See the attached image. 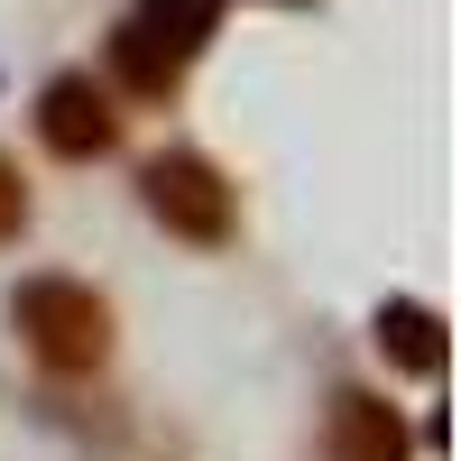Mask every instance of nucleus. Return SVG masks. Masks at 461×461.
Instances as JSON below:
<instances>
[{"label":"nucleus","instance_id":"obj_7","mask_svg":"<svg viewBox=\"0 0 461 461\" xmlns=\"http://www.w3.org/2000/svg\"><path fill=\"white\" fill-rule=\"evenodd\" d=\"M28 221H37V194H28L19 158L0 148V249H19V240H28Z\"/></svg>","mask_w":461,"mask_h":461},{"label":"nucleus","instance_id":"obj_2","mask_svg":"<svg viewBox=\"0 0 461 461\" xmlns=\"http://www.w3.org/2000/svg\"><path fill=\"white\" fill-rule=\"evenodd\" d=\"M212 37H221V0H130L111 28V84L130 102H176Z\"/></svg>","mask_w":461,"mask_h":461},{"label":"nucleus","instance_id":"obj_1","mask_svg":"<svg viewBox=\"0 0 461 461\" xmlns=\"http://www.w3.org/2000/svg\"><path fill=\"white\" fill-rule=\"evenodd\" d=\"M10 332H19V351L47 369L56 388L102 378L111 351H121V314H111V295L93 277H65V267H28V277L10 286Z\"/></svg>","mask_w":461,"mask_h":461},{"label":"nucleus","instance_id":"obj_4","mask_svg":"<svg viewBox=\"0 0 461 461\" xmlns=\"http://www.w3.org/2000/svg\"><path fill=\"white\" fill-rule=\"evenodd\" d=\"M37 148L65 167H93L121 148V102H111V84H93V65H65L37 84Z\"/></svg>","mask_w":461,"mask_h":461},{"label":"nucleus","instance_id":"obj_6","mask_svg":"<svg viewBox=\"0 0 461 461\" xmlns=\"http://www.w3.org/2000/svg\"><path fill=\"white\" fill-rule=\"evenodd\" d=\"M369 341H378V360L406 369V378H443V360H452V323H443V304H425V295H378Z\"/></svg>","mask_w":461,"mask_h":461},{"label":"nucleus","instance_id":"obj_5","mask_svg":"<svg viewBox=\"0 0 461 461\" xmlns=\"http://www.w3.org/2000/svg\"><path fill=\"white\" fill-rule=\"evenodd\" d=\"M314 452L323 461H415L406 406H388L378 388H332L323 397V425H314Z\"/></svg>","mask_w":461,"mask_h":461},{"label":"nucleus","instance_id":"obj_3","mask_svg":"<svg viewBox=\"0 0 461 461\" xmlns=\"http://www.w3.org/2000/svg\"><path fill=\"white\" fill-rule=\"evenodd\" d=\"M139 212L185 249H230L240 240V185H230L203 148H158L139 167Z\"/></svg>","mask_w":461,"mask_h":461}]
</instances>
